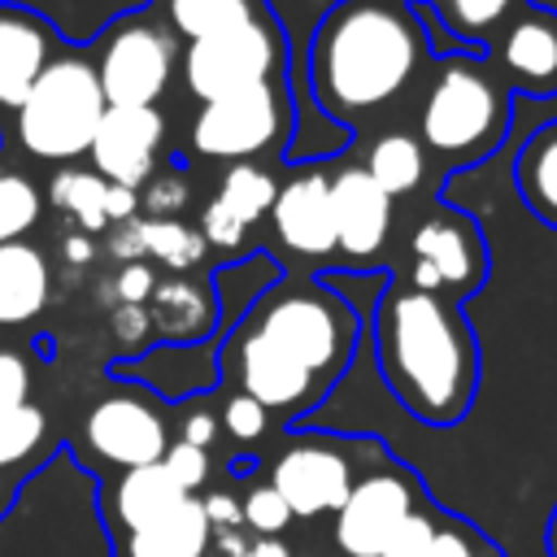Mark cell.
<instances>
[{
  "label": "cell",
  "instance_id": "b9f144b4",
  "mask_svg": "<svg viewBox=\"0 0 557 557\" xmlns=\"http://www.w3.org/2000/svg\"><path fill=\"white\" fill-rule=\"evenodd\" d=\"M218 413L213 409H205V405H196V409H187L183 413V422H178V440L183 444H196V448H205L209 453V444L218 440Z\"/></svg>",
  "mask_w": 557,
  "mask_h": 557
},
{
  "label": "cell",
  "instance_id": "7a4b0ae2",
  "mask_svg": "<svg viewBox=\"0 0 557 557\" xmlns=\"http://www.w3.org/2000/svg\"><path fill=\"white\" fill-rule=\"evenodd\" d=\"M426 57V30L405 0H339L313 30L309 87L339 122L392 104Z\"/></svg>",
  "mask_w": 557,
  "mask_h": 557
},
{
  "label": "cell",
  "instance_id": "484cf974",
  "mask_svg": "<svg viewBox=\"0 0 557 557\" xmlns=\"http://www.w3.org/2000/svg\"><path fill=\"white\" fill-rule=\"evenodd\" d=\"M104 191H109V183L100 174H87V170H74V165L70 170H57L52 174V187H48L52 205L65 209L83 226V235H96V231L109 226V218H104Z\"/></svg>",
  "mask_w": 557,
  "mask_h": 557
},
{
  "label": "cell",
  "instance_id": "d6a6232c",
  "mask_svg": "<svg viewBox=\"0 0 557 557\" xmlns=\"http://www.w3.org/2000/svg\"><path fill=\"white\" fill-rule=\"evenodd\" d=\"M191 187L178 170H152L148 183L139 187V209L148 218H178V209H187Z\"/></svg>",
  "mask_w": 557,
  "mask_h": 557
},
{
  "label": "cell",
  "instance_id": "d590c367",
  "mask_svg": "<svg viewBox=\"0 0 557 557\" xmlns=\"http://www.w3.org/2000/svg\"><path fill=\"white\" fill-rule=\"evenodd\" d=\"M435 518H440V513H435L431 505L413 509V513L400 522V531L392 535V544H387L383 557H422L426 544H431V535H435Z\"/></svg>",
  "mask_w": 557,
  "mask_h": 557
},
{
  "label": "cell",
  "instance_id": "3957f363",
  "mask_svg": "<svg viewBox=\"0 0 557 557\" xmlns=\"http://www.w3.org/2000/svg\"><path fill=\"white\" fill-rule=\"evenodd\" d=\"M244 326H252L265 344H274L305 374H313L326 392L339 383L357 348L352 305L318 278H283L265 287L261 300L248 309Z\"/></svg>",
  "mask_w": 557,
  "mask_h": 557
},
{
  "label": "cell",
  "instance_id": "74e56055",
  "mask_svg": "<svg viewBox=\"0 0 557 557\" xmlns=\"http://www.w3.org/2000/svg\"><path fill=\"white\" fill-rule=\"evenodd\" d=\"M30 400V366L22 352L0 348V409H17Z\"/></svg>",
  "mask_w": 557,
  "mask_h": 557
},
{
  "label": "cell",
  "instance_id": "f6af8a7d",
  "mask_svg": "<svg viewBox=\"0 0 557 557\" xmlns=\"http://www.w3.org/2000/svg\"><path fill=\"white\" fill-rule=\"evenodd\" d=\"M222 557H287V548L278 540H252V544H244L235 553H222Z\"/></svg>",
  "mask_w": 557,
  "mask_h": 557
},
{
  "label": "cell",
  "instance_id": "44dd1931",
  "mask_svg": "<svg viewBox=\"0 0 557 557\" xmlns=\"http://www.w3.org/2000/svg\"><path fill=\"white\" fill-rule=\"evenodd\" d=\"M178 500H183L178 483H174V479L165 474V466L157 461V466L122 470L117 483H113V492H109V505H104V509H109V522H113L122 535H131V531L157 522L161 513H170Z\"/></svg>",
  "mask_w": 557,
  "mask_h": 557
},
{
  "label": "cell",
  "instance_id": "e575fe53",
  "mask_svg": "<svg viewBox=\"0 0 557 557\" xmlns=\"http://www.w3.org/2000/svg\"><path fill=\"white\" fill-rule=\"evenodd\" d=\"M165 474L178 483L183 496H196L205 483H209V453L196 448V444H183V440H170L165 457H161Z\"/></svg>",
  "mask_w": 557,
  "mask_h": 557
},
{
  "label": "cell",
  "instance_id": "f35d334b",
  "mask_svg": "<svg viewBox=\"0 0 557 557\" xmlns=\"http://www.w3.org/2000/svg\"><path fill=\"white\" fill-rule=\"evenodd\" d=\"M109 331L122 348H144L152 339V318L144 305H113L109 313Z\"/></svg>",
  "mask_w": 557,
  "mask_h": 557
},
{
  "label": "cell",
  "instance_id": "681fc988",
  "mask_svg": "<svg viewBox=\"0 0 557 557\" xmlns=\"http://www.w3.org/2000/svg\"><path fill=\"white\" fill-rule=\"evenodd\" d=\"M405 4H409V0H405Z\"/></svg>",
  "mask_w": 557,
  "mask_h": 557
},
{
  "label": "cell",
  "instance_id": "8992f818",
  "mask_svg": "<svg viewBox=\"0 0 557 557\" xmlns=\"http://www.w3.org/2000/svg\"><path fill=\"white\" fill-rule=\"evenodd\" d=\"M278 70H283V26L270 13L257 22L191 39L183 52V78L200 104L244 87L274 83Z\"/></svg>",
  "mask_w": 557,
  "mask_h": 557
},
{
  "label": "cell",
  "instance_id": "83f0119b",
  "mask_svg": "<svg viewBox=\"0 0 557 557\" xmlns=\"http://www.w3.org/2000/svg\"><path fill=\"white\" fill-rule=\"evenodd\" d=\"M144 252L170 270H187L205 257V239L178 218H144Z\"/></svg>",
  "mask_w": 557,
  "mask_h": 557
},
{
  "label": "cell",
  "instance_id": "d6986e66",
  "mask_svg": "<svg viewBox=\"0 0 557 557\" xmlns=\"http://www.w3.org/2000/svg\"><path fill=\"white\" fill-rule=\"evenodd\" d=\"M52 292V274H48V257L26 244H0V326H26L44 313Z\"/></svg>",
  "mask_w": 557,
  "mask_h": 557
},
{
  "label": "cell",
  "instance_id": "52a82bcc",
  "mask_svg": "<svg viewBox=\"0 0 557 557\" xmlns=\"http://www.w3.org/2000/svg\"><path fill=\"white\" fill-rule=\"evenodd\" d=\"M422 505H426L422 483L405 466L396 461L370 466L366 474L352 479L344 505L335 509V548L344 557H383L400 522Z\"/></svg>",
  "mask_w": 557,
  "mask_h": 557
},
{
  "label": "cell",
  "instance_id": "277c9868",
  "mask_svg": "<svg viewBox=\"0 0 557 557\" xmlns=\"http://www.w3.org/2000/svg\"><path fill=\"white\" fill-rule=\"evenodd\" d=\"M422 144L448 161L500 148L509 131V87L483 57H444L418 113Z\"/></svg>",
  "mask_w": 557,
  "mask_h": 557
},
{
  "label": "cell",
  "instance_id": "7c38bea8",
  "mask_svg": "<svg viewBox=\"0 0 557 557\" xmlns=\"http://www.w3.org/2000/svg\"><path fill=\"white\" fill-rule=\"evenodd\" d=\"M83 444L113 470H135V466H157L170 448V426L165 413L139 396V392H113L96 400L83 418Z\"/></svg>",
  "mask_w": 557,
  "mask_h": 557
},
{
  "label": "cell",
  "instance_id": "4316f807",
  "mask_svg": "<svg viewBox=\"0 0 557 557\" xmlns=\"http://www.w3.org/2000/svg\"><path fill=\"white\" fill-rule=\"evenodd\" d=\"M274 191H278V183L261 170V165H248V161H235L226 174H222V183H218V191H213V200H222L244 226H252L257 218H265L270 213V205H274Z\"/></svg>",
  "mask_w": 557,
  "mask_h": 557
},
{
  "label": "cell",
  "instance_id": "cb8c5ba5",
  "mask_svg": "<svg viewBox=\"0 0 557 557\" xmlns=\"http://www.w3.org/2000/svg\"><path fill=\"white\" fill-rule=\"evenodd\" d=\"M165 4H170L174 30L187 39H205V35L265 17V0H165Z\"/></svg>",
  "mask_w": 557,
  "mask_h": 557
},
{
  "label": "cell",
  "instance_id": "7dc6e473",
  "mask_svg": "<svg viewBox=\"0 0 557 557\" xmlns=\"http://www.w3.org/2000/svg\"><path fill=\"white\" fill-rule=\"evenodd\" d=\"M544 548H548V557H557V505H553L548 527H544Z\"/></svg>",
  "mask_w": 557,
  "mask_h": 557
},
{
  "label": "cell",
  "instance_id": "1f68e13d",
  "mask_svg": "<svg viewBox=\"0 0 557 557\" xmlns=\"http://www.w3.org/2000/svg\"><path fill=\"white\" fill-rule=\"evenodd\" d=\"M239 518L252 535L270 540V535H283L287 522H292V509L283 505V496L270 487V483H252L244 496H239Z\"/></svg>",
  "mask_w": 557,
  "mask_h": 557
},
{
  "label": "cell",
  "instance_id": "60d3db41",
  "mask_svg": "<svg viewBox=\"0 0 557 557\" xmlns=\"http://www.w3.org/2000/svg\"><path fill=\"white\" fill-rule=\"evenodd\" d=\"M200 509H205V522H209L213 535L244 527V518H239V496H231V492H209V496H200Z\"/></svg>",
  "mask_w": 557,
  "mask_h": 557
},
{
  "label": "cell",
  "instance_id": "7402d4cb",
  "mask_svg": "<svg viewBox=\"0 0 557 557\" xmlns=\"http://www.w3.org/2000/svg\"><path fill=\"white\" fill-rule=\"evenodd\" d=\"M513 187L544 226H557V117L535 126L513 157Z\"/></svg>",
  "mask_w": 557,
  "mask_h": 557
},
{
  "label": "cell",
  "instance_id": "ee69618b",
  "mask_svg": "<svg viewBox=\"0 0 557 557\" xmlns=\"http://www.w3.org/2000/svg\"><path fill=\"white\" fill-rule=\"evenodd\" d=\"M135 213H139V191L109 183V191H104V218L109 222H131Z\"/></svg>",
  "mask_w": 557,
  "mask_h": 557
},
{
  "label": "cell",
  "instance_id": "f1b7e54d",
  "mask_svg": "<svg viewBox=\"0 0 557 557\" xmlns=\"http://www.w3.org/2000/svg\"><path fill=\"white\" fill-rule=\"evenodd\" d=\"M48 435V418L39 405H17V409H0V470L22 466Z\"/></svg>",
  "mask_w": 557,
  "mask_h": 557
},
{
  "label": "cell",
  "instance_id": "603a6c76",
  "mask_svg": "<svg viewBox=\"0 0 557 557\" xmlns=\"http://www.w3.org/2000/svg\"><path fill=\"white\" fill-rule=\"evenodd\" d=\"M361 170H366V174L383 187V196L392 200V196H405V191H413V187L422 183L426 152H422V144H418L413 135L392 131V135H383V139L370 144V157H366Z\"/></svg>",
  "mask_w": 557,
  "mask_h": 557
},
{
  "label": "cell",
  "instance_id": "ab89813d",
  "mask_svg": "<svg viewBox=\"0 0 557 557\" xmlns=\"http://www.w3.org/2000/svg\"><path fill=\"white\" fill-rule=\"evenodd\" d=\"M152 287H157V274H152L144 261H126V265L117 270V278H113L117 305H148Z\"/></svg>",
  "mask_w": 557,
  "mask_h": 557
},
{
  "label": "cell",
  "instance_id": "ac0fdd59",
  "mask_svg": "<svg viewBox=\"0 0 557 557\" xmlns=\"http://www.w3.org/2000/svg\"><path fill=\"white\" fill-rule=\"evenodd\" d=\"M144 309L152 318V335H161L170 344H196L218 322L213 287L196 283V278H157Z\"/></svg>",
  "mask_w": 557,
  "mask_h": 557
},
{
  "label": "cell",
  "instance_id": "5bb4252c",
  "mask_svg": "<svg viewBox=\"0 0 557 557\" xmlns=\"http://www.w3.org/2000/svg\"><path fill=\"white\" fill-rule=\"evenodd\" d=\"M496 74L505 87L527 96H557V13L553 9H522L496 35Z\"/></svg>",
  "mask_w": 557,
  "mask_h": 557
},
{
  "label": "cell",
  "instance_id": "e0dca14e",
  "mask_svg": "<svg viewBox=\"0 0 557 557\" xmlns=\"http://www.w3.org/2000/svg\"><path fill=\"white\" fill-rule=\"evenodd\" d=\"M57 30L48 17L22 9V4H0V113H17L44 65L52 61Z\"/></svg>",
  "mask_w": 557,
  "mask_h": 557
},
{
  "label": "cell",
  "instance_id": "f546056e",
  "mask_svg": "<svg viewBox=\"0 0 557 557\" xmlns=\"http://www.w3.org/2000/svg\"><path fill=\"white\" fill-rule=\"evenodd\" d=\"M39 191L26 174H13V170H0V244H13L22 239L35 222H39Z\"/></svg>",
  "mask_w": 557,
  "mask_h": 557
},
{
  "label": "cell",
  "instance_id": "7bdbcfd3",
  "mask_svg": "<svg viewBox=\"0 0 557 557\" xmlns=\"http://www.w3.org/2000/svg\"><path fill=\"white\" fill-rule=\"evenodd\" d=\"M109 252L126 265V261H139L144 257V222L131 218V222H117V231L109 235Z\"/></svg>",
  "mask_w": 557,
  "mask_h": 557
},
{
  "label": "cell",
  "instance_id": "4dcf8cb0",
  "mask_svg": "<svg viewBox=\"0 0 557 557\" xmlns=\"http://www.w3.org/2000/svg\"><path fill=\"white\" fill-rule=\"evenodd\" d=\"M422 557H505L500 548H496V540H487L474 522H466V518H435V535H431V544H426V553Z\"/></svg>",
  "mask_w": 557,
  "mask_h": 557
},
{
  "label": "cell",
  "instance_id": "4fadbf2b",
  "mask_svg": "<svg viewBox=\"0 0 557 557\" xmlns=\"http://www.w3.org/2000/svg\"><path fill=\"white\" fill-rule=\"evenodd\" d=\"M161 144H165V117L152 104H109L87 152L104 183L139 191L157 170Z\"/></svg>",
  "mask_w": 557,
  "mask_h": 557
},
{
  "label": "cell",
  "instance_id": "d4e9b609",
  "mask_svg": "<svg viewBox=\"0 0 557 557\" xmlns=\"http://www.w3.org/2000/svg\"><path fill=\"white\" fill-rule=\"evenodd\" d=\"M461 44H496V35L527 9V0H431Z\"/></svg>",
  "mask_w": 557,
  "mask_h": 557
},
{
  "label": "cell",
  "instance_id": "c3c4849f",
  "mask_svg": "<svg viewBox=\"0 0 557 557\" xmlns=\"http://www.w3.org/2000/svg\"><path fill=\"white\" fill-rule=\"evenodd\" d=\"M4 496H9V483H4V474H0V500H4Z\"/></svg>",
  "mask_w": 557,
  "mask_h": 557
},
{
  "label": "cell",
  "instance_id": "836d02e7",
  "mask_svg": "<svg viewBox=\"0 0 557 557\" xmlns=\"http://www.w3.org/2000/svg\"><path fill=\"white\" fill-rule=\"evenodd\" d=\"M218 426H222L231 440H239V444H257V440L265 435V426H270V413H265L252 396L231 392L226 405H222V413H218Z\"/></svg>",
  "mask_w": 557,
  "mask_h": 557
},
{
  "label": "cell",
  "instance_id": "6da1fadb",
  "mask_svg": "<svg viewBox=\"0 0 557 557\" xmlns=\"http://www.w3.org/2000/svg\"><path fill=\"white\" fill-rule=\"evenodd\" d=\"M374 361L392 396L426 426H453L479 392V344L453 300L392 283L374 300Z\"/></svg>",
  "mask_w": 557,
  "mask_h": 557
},
{
  "label": "cell",
  "instance_id": "9c48e42d",
  "mask_svg": "<svg viewBox=\"0 0 557 557\" xmlns=\"http://www.w3.org/2000/svg\"><path fill=\"white\" fill-rule=\"evenodd\" d=\"M174 74V35L144 17H122L104 30L96 78L104 104H157Z\"/></svg>",
  "mask_w": 557,
  "mask_h": 557
},
{
  "label": "cell",
  "instance_id": "ffe728a7",
  "mask_svg": "<svg viewBox=\"0 0 557 557\" xmlns=\"http://www.w3.org/2000/svg\"><path fill=\"white\" fill-rule=\"evenodd\" d=\"M209 544H213V531L205 522L200 496H183L157 522L122 535V557H205Z\"/></svg>",
  "mask_w": 557,
  "mask_h": 557
},
{
  "label": "cell",
  "instance_id": "bcb514c9",
  "mask_svg": "<svg viewBox=\"0 0 557 557\" xmlns=\"http://www.w3.org/2000/svg\"><path fill=\"white\" fill-rule=\"evenodd\" d=\"M91 252H96V248H91V235H70V239H65V257H70V261H91Z\"/></svg>",
  "mask_w": 557,
  "mask_h": 557
},
{
  "label": "cell",
  "instance_id": "9a60e30c",
  "mask_svg": "<svg viewBox=\"0 0 557 557\" xmlns=\"http://www.w3.org/2000/svg\"><path fill=\"white\" fill-rule=\"evenodd\" d=\"M274 235L300 257H331L335 252V218H331V178L322 170H296L270 205Z\"/></svg>",
  "mask_w": 557,
  "mask_h": 557
},
{
  "label": "cell",
  "instance_id": "ba28073f",
  "mask_svg": "<svg viewBox=\"0 0 557 557\" xmlns=\"http://www.w3.org/2000/svg\"><path fill=\"white\" fill-rule=\"evenodd\" d=\"M409 257H413L409 287L453 305H461L487 278V244L479 226L457 209H440L422 218L418 231L409 235Z\"/></svg>",
  "mask_w": 557,
  "mask_h": 557
},
{
  "label": "cell",
  "instance_id": "30bf717a",
  "mask_svg": "<svg viewBox=\"0 0 557 557\" xmlns=\"http://www.w3.org/2000/svg\"><path fill=\"white\" fill-rule=\"evenodd\" d=\"M287 122V100L274 83L209 100L191 122V152L213 161H248L265 152Z\"/></svg>",
  "mask_w": 557,
  "mask_h": 557
},
{
  "label": "cell",
  "instance_id": "8fae6325",
  "mask_svg": "<svg viewBox=\"0 0 557 557\" xmlns=\"http://www.w3.org/2000/svg\"><path fill=\"white\" fill-rule=\"evenodd\" d=\"M352 457L344 444L326 435H300L292 440L274 466H270V487L283 496L292 518H318L335 513L352 487Z\"/></svg>",
  "mask_w": 557,
  "mask_h": 557
},
{
  "label": "cell",
  "instance_id": "8d00e7d4",
  "mask_svg": "<svg viewBox=\"0 0 557 557\" xmlns=\"http://www.w3.org/2000/svg\"><path fill=\"white\" fill-rule=\"evenodd\" d=\"M244 222L222 205V200H209L205 209H200V239L205 244H218V248H235L239 239H244Z\"/></svg>",
  "mask_w": 557,
  "mask_h": 557
},
{
  "label": "cell",
  "instance_id": "5b68a950",
  "mask_svg": "<svg viewBox=\"0 0 557 557\" xmlns=\"http://www.w3.org/2000/svg\"><path fill=\"white\" fill-rule=\"evenodd\" d=\"M104 91L96 65L83 57H52L22 109L13 113L17 139L39 161H74L91 148L96 126L104 117Z\"/></svg>",
  "mask_w": 557,
  "mask_h": 557
},
{
  "label": "cell",
  "instance_id": "2e32d148",
  "mask_svg": "<svg viewBox=\"0 0 557 557\" xmlns=\"http://www.w3.org/2000/svg\"><path fill=\"white\" fill-rule=\"evenodd\" d=\"M331 218H335V252H344L348 261H370L387 239L392 200L361 165H348L331 178Z\"/></svg>",
  "mask_w": 557,
  "mask_h": 557
}]
</instances>
